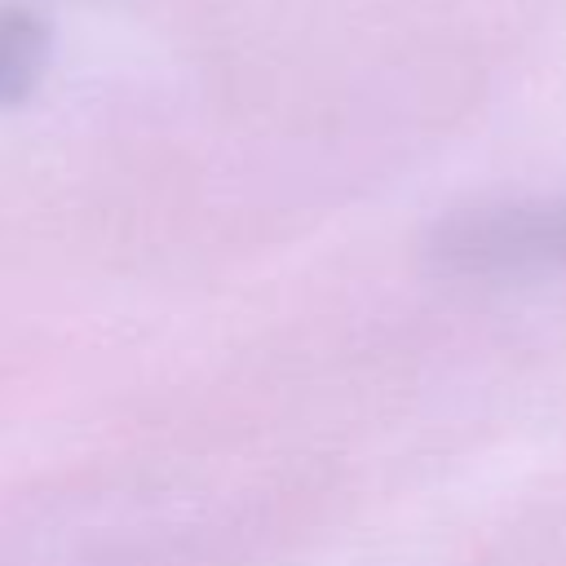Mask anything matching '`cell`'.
I'll use <instances>...</instances> for the list:
<instances>
[{"mask_svg": "<svg viewBox=\"0 0 566 566\" xmlns=\"http://www.w3.org/2000/svg\"><path fill=\"white\" fill-rule=\"evenodd\" d=\"M424 256L451 279H526L566 270V195L455 208L433 221Z\"/></svg>", "mask_w": 566, "mask_h": 566, "instance_id": "cell-1", "label": "cell"}, {"mask_svg": "<svg viewBox=\"0 0 566 566\" xmlns=\"http://www.w3.org/2000/svg\"><path fill=\"white\" fill-rule=\"evenodd\" d=\"M53 53V35L31 9H0V111L31 97Z\"/></svg>", "mask_w": 566, "mask_h": 566, "instance_id": "cell-2", "label": "cell"}]
</instances>
